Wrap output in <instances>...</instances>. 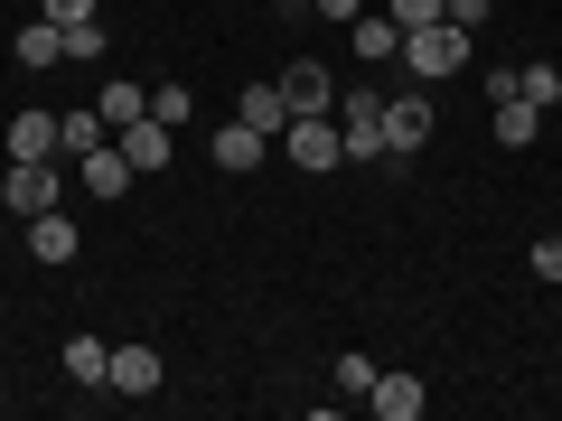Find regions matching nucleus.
I'll list each match as a JSON object with an SVG mask.
<instances>
[{"mask_svg": "<svg viewBox=\"0 0 562 421\" xmlns=\"http://www.w3.org/2000/svg\"><path fill=\"white\" fill-rule=\"evenodd\" d=\"M403 66H413L422 84L460 76V66H469V29H450V20H422V29H403Z\"/></svg>", "mask_w": 562, "mask_h": 421, "instance_id": "1", "label": "nucleus"}, {"mask_svg": "<svg viewBox=\"0 0 562 421\" xmlns=\"http://www.w3.org/2000/svg\"><path fill=\"white\" fill-rule=\"evenodd\" d=\"M281 160H291V169H310V179H319V169H338V160H347L338 113H301V122H281Z\"/></svg>", "mask_w": 562, "mask_h": 421, "instance_id": "2", "label": "nucleus"}, {"mask_svg": "<svg viewBox=\"0 0 562 421\" xmlns=\"http://www.w3.org/2000/svg\"><path fill=\"white\" fill-rule=\"evenodd\" d=\"M338 140H347V160H384V94H338Z\"/></svg>", "mask_w": 562, "mask_h": 421, "instance_id": "3", "label": "nucleus"}, {"mask_svg": "<svg viewBox=\"0 0 562 421\" xmlns=\"http://www.w3.org/2000/svg\"><path fill=\"white\" fill-rule=\"evenodd\" d=\"M431 140V103L422 94H384V160H413Z\"/></svg>", "mask_w": 562, "mask_h": 421, "instance_id": "4", "label": "nucleus"}, {"mask_svg": "<svg viewBox=\"0 0 562 421\" xmlns=\"http://www.w3.org/2000/svg\"><path fill=\"white\" fill-rule=\"evenodd\" d=\"M281 103H291V122H301V113H338V84H328V66H319V57L281 66Z\"/></svg>", "mask_w": 562, "mask_h": 421, "instance_id": "5", "label": "nucleus"}, {"mask_svg": "<svg viewBox=\"0 0 562 421\" xmlns=\"http://www.w3.org/2000/svg\"><path fill=\"white\" fill-rule=\"evenodd\" d=\"M29 253H38L47 272H66V262L85 253V235H76V225H66V216H57V206H47V216H29Z\"/></svg>", "mask_w": 562, "mask_h": 421, "instance_id": "6", "label": "nucleus"}, {"mask_svg": "<svg viewBox=\"0 0 562 421\" xmlns=\"http://www.w3.org/2000/svg\"><path fill=\"white\" fill-rule=\"evenodd\" d=\"M160 375H169L160 346H113V375L103 384H113V394H160Z\"/></svg>", "mask_w": 562, "mask_h": 421, "instance_id": "7", "label": "nucleus"}, {"mask_svg": "<svg viewBox=\"0 0 562 421\" xmlns=\"http://www.w3.org/2000/svg\"><path fill=\"white\" fill-rule=\"evenodd\" d=\"M66 150V122L57 113H20L10 122V160H57Z\"/></svg>", "mask_w": 562, "mask_h": 421, "instance_id": "8", "label": "nucleus"}, {"mask_svg": "<svg viewBox=\"0 0 562 421\" xmlns=\"http://www.w3.org/2000/svg\"><path fill=\"white\" fill-rule=\"evenodd\" d=\"M122 160H132V169H169V140H179V132H169V122H150V113H140V122H122Z\"/></svg>", "mask_w": 562, "mask_h": 421, "instance_id": "9", "label": "nucleus"}, {"mask_svg": "<svg viewBox=\"0 0 562 421\" xmlns=\"http://www.w3.org/2000/svg\"><path fill=\"white\" fill-rule=\"evenodd\" d=\"M76 169H85V187H94V197H122V187H132V179H140V169H132V160H122V140H103V150H85V160H76Z\"/></svg>", "mask_w": 562, "mask_h": 421, "instance_id": "10", "label": "nucleus"}, {"mask_svg": "<svg viewBox=\"0 0 562 421\" xmlns=\"http://www.w3.org/2000/svg\"><path fill=\"white\" fill-rule=\"evenodd\" d=\"M10 206H20V216H47V206H57V169L20 160V169H10Z\"/></svg>", "mask_w": 562, "mask_h": 421, "instance_id": "11", "label": "nucleus"}, {"mask_svg": "<svg viewBox=\"0 0 562 421\" xmlns=\"http://www.w3.org/2000/svg\"><path fill=\"white\" fill-rule=\"evenodd\" d=\"M366 402H375L384 421H422V402H431V394H422V375H375V394H366Z\"/></svg>", "mask_w": 562, "mask_h": 421, "instance_id": "12", "label": "nucleus"}, {"mask_svg": "<svg viewBox=\"0 0 562 421\" xmlns=\"http://www.w3.org/2000/svg\"><path fill=\"white\" fill-rule=\"evenodd\" d=\"M235 122H254L262 140H281V122H291V103H281V84H244V103H235Z\"/></svg>", "mask_w": 562, "mask_h": 421, "instance_id": "13", "label": "nucleus"}, {"mask_svg": "<svg viewBox=\"0 0 562 421\" xmlns=\"http://www.w3.org/2000/svg\"><path fill=\"white\" fill-rule=\"evenodd\" d=\"M535 132H543V103H525L516 84H506V94H497V140H506V150H525Z\"/></svg>", "mask_w": 562, "mask_h": 421, "instance_id": "14", "label": "nucleus"}, {"mask_svg": "<svg viewBox=\"0 0 562 421\" xmlns=\"http://www.w3.org/2000/svg\"><path fill=\"white\" fill-rule=\"evenodd\" d=\"M262 150H272V140H262L254 122H225L216 132V169H262Z\"/></svg>", "mask_w": 562, "mask_h": 421, "instance_id": "15", "label": "nucleus"}, {"mask_svg": "<svg viewBox=\"0 0 562 421\" xmlns=\"http://www.w3.org/2000/svg\"><path fill=\"white\" fill-rule=\"evenodd\" d=\"M347 29H357V57H366V66L403 57V29H394V10H384V20H366V10H357V20H347Z\"/></svg>", "mask_w": 562, "mask_h": 421, "instance_id": "16", "label": "nucleus"}, {"mask_svg": "<svg viewBox=\"0 0 562 421\" xmlns=\"http://www.w3.org/2000/svg\"><path fill=\"white\" fill-rule=\"evenodd\" d=\"M66 122V160H85V150H103V140H113V122L94 113V103H85V113H57Z\"/></svg>", "mask_w": 562, "mask_h": 421, "instance_id": "17", "label": "nucleus"}, {"mask_svg": "<svg viewBox=\"0 0 562 421\" xmlns=\"http://www.w3.org/2000/svg\"><path fill=\"white\" fill-rule=\"evenodd\" d=\"M66 375H76V384H103V375H113V346H103V338H66Z\"/></svg>", "mask_w": 562, "mask_h": 421, "instance_id": "18", "label": "nucleus"}, {"mask_svg": "<svg viewBox=\"0 0 562 421\" xmlns=\"http://www.w3.org/2000/svg\"><path fill=\"white\" fill-rule=\"evenodd\" d=\"M94 113H103V122H113V132H122V122H140V113H150V94L113 76V84H103V94H94Z\"/></svg>", "mask_w": 562, "mask_h": 421, "instance_id": "19", "label": "nucleus"}, {"mask_svg": "<svg viewBox=\"0 0 562 421\" xmlns=\"http://www.w3.org/2000/svg\"><path fill=\"white\" fill-rule=\"evenodd\" d=\"M57 57H66V29L57 20H29L20 29V66H57Z\"/></svg>", "mask_w": 562, "mask_h": 421, "instance_id": "20", "label": "nucleus"}, {"mask_svg": "<svg viewBox=\"0 0 562 421\" xmlns=\"http://www.w3.org/2000/svg\"><path fill=\"white\" fill-rule=\"evenodd\" d=\"M188 113H198V94H188V84H150V122H169V132H188Z\"/></svg>", "mask_w": 562, "mask_h": 421, "instance_id": "21", "label": "nucleus"}, {"mask_svg": "<svg viewBox=\"0 0 562 421\" xmlns=\"http://www.w3.org/2000/svg\"><path fill=\"white\" fill-rule=\"evenodd\" d=\"M57 29H66V57H85V66L103 57V20H57Z\"/></svg>", "mask_w": 562, "mask_h": 421, "instance_id": "22", "label": "nucleus"}, {"mask_svg": "<svg viewBox=\"0 0 562 421\" xmlns=\"http://www.w3.org/2000/svg\"><path fill=\"white\" fill-rule=\"evenodd\" d=\"M553 84H562V66H543V57L516 66V94H525V103H553Z\"/></svg>", "mask_w": 562, "mask_h": 421, "instance_id": "23", "label": "nucleus"}, {"mask_svg": "<svg viewBox=\"0 0 562 421\" xmlns=\"http://www.w3.org/2000/svg\"><path fill=\"white\" fill-rule=\"evenodd\" d=\"M375 375H384L375 356H338V394H357V402H366V394H375Z\"/></svg>", "mask_w": 562, "mask_h": 421, "instance_id": "24", "label": "nucleus"}, {"mask_svg": "<svg viewBox=\"0 0 562 421\" xmlns=\"http://www.w3.org/2000/svg\"><path fill=\"white\" fill-rule=\"evenodd\" d=\"M394 10V29H422V20H441V0H384Z\"/></svg>", "mask_w": 562, "mask_h": 421, "instance_id": "25", "label": "nucleus"}, {"mask_svg": "<svg viewBox=\"0 0 562 421\" xmlns=\"http://www.w3.org/2000/svg\"><path fill=\"white\" fill-rule=\"evenodd\" d=\"M441 20H450V29H469V38H479V20H487V0H441Z\"/></svg>", "mask_w": 562, "mask_h": 421, "instance_id": "26", "label": "nucleus"}, {"mask_svg": "<svg viewBox=\"0 0 562 421\" xmlns=\"http://www.w3.org/2000/svg\"><path fill=\"white\" fill-rule=\"evenodd\" d=\"M535 281H562V235H553V243H535Z\"/></svg>", "mask_w": 562, "mask_h": 421, "instance_id": "27", "label": "nucleus"}, {"mask_svg": "<svg viewBox=\"0 0 562 421\" xmlns=\"http://www.w3.org/2000/svg\"><path fill=\"white\" fill-rule=\"evenodd\" d=\"M47 20H94V0H47Z\"/></svg>", "mask_w": 562, "mask_h": 421, "instance_id": "28", "label": "nucleus"}, {"mask_svg": "<svg viewBox=\"0 0 562 421\" xmlns=\"http://www.w3.org/2000/svg\"><path fill=\"white\" fill-rule=\"evenodd\" d=\"M310 10H319V20H357L366 0H310Z\"/></svg>", "mask_w": 562, "mask_h": 421, "instance_id": "29", "label": "nucleus"}, {"mask_svg": "<svg viewBox=\"0 0 562 421\" xmlns=\"http://www.w3.org/2000/svg\"><path fill=\"white\" fill-rule=\"evenodd\" d=\"M553 103H562V84H553Z\"/></svg>", "mask_w": 562, "mask_h": 421, "instance_id": "30", "label": "nucleus"}]
</instances>
